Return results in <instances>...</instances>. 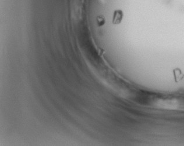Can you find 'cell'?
I'll return each mask as SVG.
<instances>
[{"instance_id":"cell-1","label":"cell","mask_w":184,"mask_h":146,"mask_svg":"<svg viewBox=\"0 0 184 146\" xmlns=\"http://www.w3.org/2000/svg\"><path fill=\"white\" fill-rule=\"evenodd\" d=\"M122 18V12L120 10L115 11L114 15L113 22L114 23H119L121 21Z\"/></svg>"}]
</instances>
